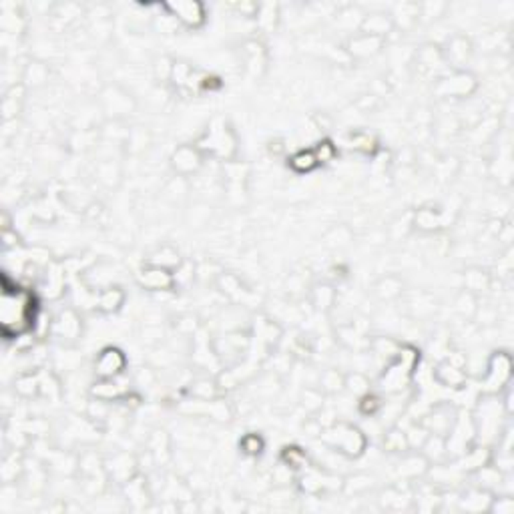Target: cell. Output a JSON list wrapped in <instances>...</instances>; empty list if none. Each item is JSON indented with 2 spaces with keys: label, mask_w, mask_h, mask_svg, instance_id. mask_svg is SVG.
<instances>
[{
  "label": "cell",
  "mask_w": 514,
  "mask_h": 514,
  "mask_svg": "<svg viewBox=\"0 0 514 514\" xmlns=\"http://www.w3.org/2000/svg\"><path fill=\"white\" fill-rule=\"evenodd\" d=\"M428 458L424 454H406V458L400 462L398 472L404 478H418L428 470Z\"/></svg>",
  "instance_id": "9a60e30c"
},
{
  "label": "cell",
  "mask_w": 514,
  "mask_h": 514,
  "mask_svg": "<svg viewBox=\"0 0 514 514\" xmlns=\"http://www.w3.org/2000/svg\"><path fill=\"white\" fill-rule=\"evenodd\" d=\"M81 334V321L75 312H62L55 321V336L62 342H75Z\"/></svg>",
  "instance_id": "7c38bea8"
},
{
  "label": "cell",
  "mask_w": 514,
  "mask_h": 514,
  "mask_svg": "<svg viewBox=\"0 0 514 514\" xmlns=\"http://www.w3.org/2000/svg\"><path fill=\"white\" fill-rule=\"evenodd\" d=\"M317 165H319V163H317V159H315L314 149H308V151L302 149V151H297V153H293V155L289 157V167H291V171L295 173L314 171Z\"/></svg>",
  "instance_id": "ac0fdd59"
},
{
  "label": "cell",
  "mask_w": 514,
  "mask_h": 514,
  "mask_svg": "<svg viewBox=\"0 0 514 514\" xmlns=\"http://www.w3.org/2000/svg\"><path fill=\"white\" fill-rule=\"evenodd\" d=\"M382 408V402L380 398H376L374 394H364L362 396V402H360V410H362V414H366V416H374L378 410Z\"/></svg>",
  "instance_id": "83f0119b"
},
{
  "label": "cell",
  "mask_w": 514,
  "mask_h": 514,
  "mask_svg": "<svg viewBox=\"0 0 514 514\" xmlns=\"http://www.w3.org/2000/svg\"><path fill=\"white\" fill-rule=\"evenodd\" d=\"M171 163L173 169L181 175L195 173L201 167V151L193 145H183L173 153Z\"/></svg>",
  "instance_id": "30bf717a"
},
{
  "label": "cell",
  "mask_w": 514,
  "mask_h": 514,
  "mask_svg": "<svg viewBox=\"0 0 514 514\" xmlns=\"http://www.w3.org/2000/svg\"><path fill=\"white\" fill-rule=\"evenodd\" d=\"M384 446L392 452H404L408 446V438H406V432H400V430H392L386 440H384Z\"/></svg>",
  "instance_id": "d4e9b609"
},
{
  "label": "cell",
  "mask_w": 514,
  "mask_h": 514,
  "mask_svg": "<svg viewBox=\"0 0 514 514\" xmlns=\"http://www.w3.org/2000/svg\"><path fill=\"white\" fill-rule=\"evenodd\" d=\"M390 29H392V19L388 14H382V12L368 14L362 23V32L378 36V38H384V34H388Z\"/></svg>",
  "instance_id": "2e32d148"
},
{
  "label": "cell",
  "mask_w": 514,
  "mask_h": 514,
  "mask_svg": "<svg viewBox=\"0 0 514 514\" xmlns=\"http://www.w3.org/2000/svg\"><path fill=\"white\" fill-rule=\"evenodd\" d=\"M125 304V291L121 287H105L97 297V308L105 314H113Z\"/></svg>",
  "instance_id": "5bb4252c"
},
{
  "label": "cell",
  "mask_w": 514,
  "mask_h": 514,
  "mask_svg": "<svg viewBox=\"0 0 514 514\" xmlns=\"http://www.w3.org/2000/svg\"><path fill=\"white\" fill-rule=\"evenodd\" d=\"M470 53H472V47H470V42L464 38V36H454L450 42H448V49H446V60L450 62H464V60H468L470 57Z\"/></svg>",
  "instance_id": "d6986e66"
},
{
  "label": "cell",
  "mask_w": 514,
  "mask_h": 514,
  "mask_svg": "<svg viewBox=\"0 0 514 514\" xmlns=\"http://www.w3.org/2000/svg\"><path fill=\"white\" fill-rule=\"evenodd\" d=\"M511 370H513V362L511 356L504 352H496L490 362H488V370H486V384L488 390H500L511 382Z\"/></svg>",
  "instance_id": "5b68a950"
},
{
  "label": "cell",
  "mask_w": 514,
  "mask_h": 514,
  "mask_svg": "<svg viewBox=\"0 0 514 514\" xmlns=\"http://www.w3.org/2000/svg\"><path fill=\"white\" fill-rule=\"evenodd\" d=\"M171 14L189 29H199L205 23V6L201 2H169Z\"/></svg>",
  "instance_id": "8992f818"
},
{
  "label": "cell",
  "mask_w": 514,
  "mask_h": 514,
  "mask_svg": "<svg viewBox=\"0 0 514 514\" xmlns=\"http://www.w3.org/2000/svg\"><path fill=\"white\" fill-rule=\"evenodd\" d=\"M137 282H139L145 289H153V291L171 289V287L175 286L173 271L163 269V267H157V265H149V263H147V267H143V269L137 273Z\"/></svg>",
  "instance_id": "ba28073f"
},
{
  "label": "cell",
  "mask_w": 514,
  "mask_h": 514,
  "mask_svg": "<svg viewBox=\"0 0 514 514\" xmlns=\"http://www.w3.org/2000/svg\"><path fill=\"white\" fill-rule=\"evenodd\" d=\"M239 446H241V450H243L245 454L257 456V454L263 452V446H265V444H263V438H261L259 434H247V436L241 438Z\"/></svg>",
  "instance_id": "cb8c5ba5"
},
{
  "label": "cell",
  "mask_w": 514,
  "mask_h": 514,
  "mask_svg": "<svg viewBox=\"0 0 514 514\" xmlns=\"http://www.w3.org/2000/svg\"><path fill=\"white\" fill-rule=\"evenodd\" d=\"M456 420V410L452 406H438V408L432 410V414L422 422V426L428 430L430 434H438V436L446 438Z\"/></svg>",
  "instance_id": "52a82bcc"
},
{
  "label": "cell",
  "mask_w": 514,
  "mask_h": 514,
  "mask_svg": "<svg viewBox=\"0 0 514 514\" xmlns=\"http://www.w3.org/2000/svg\"><path fill=\"white\" fill-rule=\"evenodd\" d=\"M302 400H304V406H308L310 410H319L323 406V394L317 390H306Z\"/></svg>",
  "instance_id": "f1b7e54d"
},
{
  "label": "cell",
  "mask_w": 514,
  "mask_h": 514,
  "mask_svg": "<svg viewBox=\"0 0 514 514\" xmlns=\"http://www.w3.org/2000/svg\"><path fill=\"white\" fill-rule=\"evenodd\" d=\"M382 42H384V38H378V36H371V34L362 32V34H358V36H354V38L350 40L347 51H350L352 57L368 58L374 57L376 53H380Z\"/></svg>",
  "instance_id": "8fae6325"
},
{
  "label": "cell",
  "mask_w": 514,
  "mask_h": 514,
  "mask_svg": "<svg viewBox=\"0 0 514 514\" xmlns=\"http://www.w3.org/2000/svg\"><path fill=\"white\" fill-rule=\"evenodd\" d=\"M147 263L173 271L175 267H179L181 259H179V252H177V249H173L171 245H163V247H159L155 254L149 256V261H147Z\"/></svg>",
  "instance_id": "e0dca14e"
},
{
  "label": "cell",
  "mask_w": 514,
  "mask_h": 514,
  "mask_svg": "<svg viewBox=\"0 0 514 514\" xmlns=\"http://www.w3.org/2000/svg\"><path fill=\"white\" fill-rule=\"evenodd\" d=\"M319 384H321V390H323V392H330V394L340 392L343 388V376L338 370L323 371Z\"/></svg>",
  "instance_id": "7402d4cb"
},
{
  "label": "cell",
  "mask_w": 514,
  "mask_h": 514,
  "mask_svg": "<svg viewBox=\"0 0 514 514\" xmlns=\"http://www.w3.org/2000/svg\"><path fill=\"white\" fill-rule=\"evenodd\" d=\"M321 440L334 448L336 452H340L342 456L358 458L366 452L368 446V438L362 430L354 424L347 422H336L330 428L321 432Z\"/></svg>",
  "instance_id": "7a4b0ae2"
},
{
  "label": "cell",
  "mask_w": 514,
  "mask_h": 514,
  "mask_svg": "<svg viewBox=\"0 0 514 514\" xmlns=\"http://www.w3.org/2000/svg\"><path fill=\"white\" fill-rule=\"evenodd\" d=\"M286 458L287 464H289L291 468H299L302 462L306 460V452L299 450V448H286Z\"/></svg>",
  "instance_id": "f546056e"
},
{
  "label": "cell",
  "mask_w": 514,
  "mask_h": 514,
  "mask_svg": "<svg viewBox=\"0 0 514 514\" xmlns=\"http://www.w3.org/2000/svg\"><path fill=\"white\" fill-rule=\"evenodd\" d=\"M195 147H197L199 151H203L205 147H209V153H211V155L229 157V153L235 151V137H233V133L229 131L225 125H221L219 129H209V131H205V135L197 141Z\"/></svg>",
  "instance_id": "277c9868"
},
{
  "label": "cell",
  "mask_w": 514,
  "mask_h": 514,
  "mask_svg": "<svg viewBox=\"0 0 514 514\" xmlns=\"http://www.w3.org/2000/svg\"><path fill=\"white\" fill-rule=\"evenodd\" d=\"M16 392L21 394V396H34L36 392H38V388H40V384H38V380H36V376H32V374H25V376H21L19 380H16Z\"/></svg>",
  "instance_id": "603a6c76"
},
{
  "label": "cell",
  "mask_w": 514,
  "mask_h": 514,
  "mask_svg": "<svg viewBox=\"0 0 514 514\" xmlns=\"http://www.w3.org/2000/svg\"><path fill=\"white\" fill-rule=\"evenodd\" d=\"M476 88V79L470 73L458 71L452 77L442 79V83L438 85V93L442 97H466Z\"/></svg>",
  "instance_id": "9c48e42d"
},
{
  "label": "cell",
  "mask_w": 514,
  "mask_h": 514,
  "mask_svg": "<svg viewBox=\"0 0 514 514\" xmlns=\"http://www.w3.org/2000/svg\"><path fill=\"white\" fill-rule=\"evenodd\" d=\"M396 282V278H388V280H382L378 286H376V291H378V295L380 297H394V295H398L402 291L400 284H396V286L392 287V284Z\"/></svg>",
  "instance_id": "4316f807"
},
{
  "label": "cell",
  "mask_w": 514,
  "mask_h": 514,
  "mask_svg": "<svg viewBox=\"0 0 514 514\" xmlns=\"http://www.w3.org/2000/svg\"><path fill=\"white\" fill-rule=\"evenodd\" d=\"M434 376H436V380H438L444 388H462V384L466 382L464 371L460 370L458 366H454L450 360H448V362H440V364L436 366Z\"/></svg>",
  "instance_id": "4fadbf2b"
},
{
  "label": "cell",
  "mask_w": 514,
  "mask_h": 514,
  "mask_svg": "<svg viewBox=\"0 0 514 514\" xmlns=\"http://www.w3.org/2000/svg\"><path fill=\"white\" fill-rule=\"evenodd\" d=\"M314 153L317 163H328L336 157V147L330 141H321V143H317V147H314Z\"/></svg>",
  "instance_id": "484cf974"
},
{
  "label": "cell",
  "mask_w": 514,
  "mask_h": 514,
  "mask_svg": "<svg viewBox=\"0 0 514 514\" xmlns=\"http://www.w3.org/2000/svg\"><path fill=\"white\" fill-rule=\"evenodd\" d=\"M127 366V358L119 347H105L99 352L97 360H95V374L99 376V380H109V378H119Z\"/></svg>",
  "instance_id": "3957f363"
},
{
  "label": "cell",
  "mask_w": 514,
  "mask_h": 514,
  "mask_svg": "<svg viewBox=\"0 0 514 514\" xmlns=\"http://www.w3.org/2000/svg\"><path fill=\"white\" fill-rule=\"evenodd\" d=\"M343 390H347L354 396H364L370 392V380L360 371L347 374V376H343Z\"/></svg>",
  "instance_id": "ffe728a7"
},
{
  "label": "cell",
  "mask_w": 514,
  "mask_h": 514,
  "mask_svg": "<svg viewBox=\"0 0 514 514\" xmlns=\"http://www.w3.org/2000/svg\"><path fill=\"white\" fill-rule=\"evenodd\" d=\"M334 289L330 286H317L314 287V295H312V302H314L315 310H321V312H328L332 306H334Z\"/></svg>",
  "instance_id": "44dd1931"
},
{
  "label": "cell",
  "mask_w": 514,
  "mask_h": 514,
  "mask_svg": "<svg viewBox=\"0 0 514 514\" xmlns=\"http://www.w3.org/2000/svg\"><path fill=\"white\" fill-rule=\"evenodd\" d=\"M36 319V297L34 293L21 286L10 287L8 278H4L2 302H0V323L6 340H19L32 330Z\"/></svg>",
  "instance_id": "6da1fadb"
}]
</instances>
